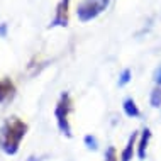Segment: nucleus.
<instances>
[{"instance_id":"f257e3e1","label":"nucleus","mask_w":161,"mask_h":161,"mask_svg":"<svg viewBox=\"0 0 161 161\" xmlns=\"http://www.w3.org/2000/svg\"><path fill=\"white\" fill-rule=\"evenodd\" d=\"M29 125L19 117H8L0 125V149L7 156H15L20 149V142L25 137Z\"/></svg>"},{"instance_id":"f03ea898","label":"nucleus","mask_w":161,"mask_h":161,"mask_svg":"<svg viewBox=\"0 0 161 161\" xmlns=\"http://www.w3.org/2000/svg\"><path fill=\"white\" fill-rule=\"evenodd\" d=\"M71 112H73L71 95L68 92H63L59 95V100L54 107V117H56V124H58L59 132L66 137H73L71 125H69V114H71Z\"/></svg>"},{"instance_id":"7ed1b4c3","label":"nucleus","mask_w":161,"mask_h":161,"mask_svg":"<svg viewBox=\"0 0 161 161\" xmlns=\"http://www.w3.org/2000/svg\"><path fill=\"white\" fill-rule=\"evenodd\" d=\"M110 0H81L76 5V15L80 22H90L97 19L103 10L108 7Z\"/></svg>"},{"instance_id":"20e7f679","label":"nucleus","mask_w":161,"mask_h":161,"mask_svg":"<svg viewBox=\"0 0 161 161\" xmlns=\"http://www.w3.org/2000/svg\"><path fill=\"white\" fill-rule=\"evenodd\" d=\"M69 22V0H59L54 10V17L49 22L51 27H66Z\"/></svg>"},{"instance_id":"39448f33","label":"nucleus","mask_w":161,"mask_h":161,"mask_svg":"<svg viewBox=\"0 0 161 161\" xmlns=\"http://www.w3.org/2000/svg\"><path fill=\"white\" fill-rule=\"evenodd\" d=\"M151 129L149 127H144L141 130L137 137V146H136V154L139 159H146L147 156V147H149V141H151Z\"/></svg>"},{"instance_id":"423d86ee","label":"nucleus","mask_w":161,"mask_h":161,"mask_svg":"<svg viewBox=\"0 0 161 161\" xmlns=\"http://www.w3.org/2000/svg\"><path fill=\"white\" fill-rule=\"evenodd\" d=\"M15 97V85L12 83L10 78H2L0 80V105L10 102Z\"/></svg>"},{"instance_id":"0eeeda50","label":"nucleus","mask_w":161,"mask_h":161,"mask_svg":"<svg viewBox=\"0 0 161 161\" xmlns=\"http://www.w3.org/2000/svg\"><path fill=\"white\" fill-rule=\"evenodd\" d=\"M137 137H139L137 130H134V132L129 136L122 153H120V161H130L134 158V154H136V146H137Z\"/></svg>"},{"instance_id":"6e6552de","label":"nucleus","mask_w":161,"mask_h":161,"mask_svg":"<svg viewBox=\"0 0 161 161\" xmlns=\"http://www.w3.org/2000/svg\"><path fill=\"white\" fill-rule=\"evenodd\" d=\"M122 110H124V114L127 115V117H130V119L141 117V110H139V107H137L136 100H134L132 97L124 98V102H122Z\"/></svg>"},{"instance_id":"1a4fd4ad","label":"nucleus","mask_w":161,"mask_h":161,"mask_svg":"<svg viewBox=\"0 0 161 161\" xmlns=\"http://www.w3.org/2000/svg\"><path fill=\"white\" fill-rule=\"evenodd\" d=\"M149 103H151V107H154V108L161 107V86H154V88L151 90Z\"/></svg>"},{"instance_id":"9d476101","label":"nucleus","mask_w":161,"mask_h":161,"mask_svg":"<svg viewBox=\"0 0 161 161\" xmlns=\"http://www.w3.org/2000/svg\"><path fill=\"white\" fill-rule=\"evenodd\" d=\"M83 142H85V146L88 147V149H92V151L98 149V141H97V137H95L93 134H86V136L83 137Z\"/></svg>"},{"instance_id":"9b49d317","label":"nucleus","mask_w":161,"mask_h":161,"mask_svg":"<svg viewBox=\"0 0 161 161\" xmlns=\"http://www.w3.org/2000/svg\"><path fill=\"white\" fill-rule=\"evenodd\" d=\"M130 78H132V71H130L129 68H125L120 71V75H119V86H125L130 81Z\"/></svg>"},{"instance_id":"f8f14e48","label":"nucleus","mask_w":161,"mask_h":161,"mask_svg":"<svg viewBox=\"0 0 161 161\" xmlns=\"http://www.w3.org/2000/svg\"><path fill=\"white\" fill-rule=\"evenodd\" d=\"M103 161H119V156H117V151H115L114 146H108L107 149H105Z\"/></svg>"},{"instance_id":"ddd939ff","label":"nucleus","mask_w":161,"mask_h":161,"mask_svg":"<svg viewBox=\"0 0 161 161\" xmlns=\"http://www.w3.org/2000/svg\"><path fill=\"white\" fill-rule=\"evenodd\" d=\"M153 80H154L156 86H161V64H159V68L154 71V76H153Z\"/></svg>"},{"instance_id":"4468645a","label":"nucleus","mask_w":161,"mask_h":161,"mask_svg":"<svg viewBox=\"0 0 161 161\" xmlns=\"http://www.w3.org/2000/svg\"><path fill=\"white\" fill-rule=\"evenodd\" d=\"M5 32H7V24H2L0 25V36H5Z\"/></svg>"}]
</instances>
